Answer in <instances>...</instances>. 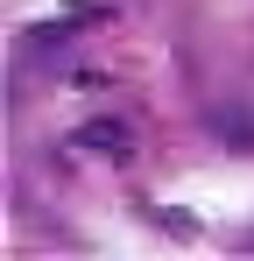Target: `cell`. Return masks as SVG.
<instances>
[{
    "label": "cell",
    "instance_id": "277c9868",
    "mask_svg": "<svg viewBox=\"0 0 254 261\" xmlns=\"http://www.w3.org/2000/svg\"><path fill=\"white\" fill-rule=\"evenodd\" d=\"M240 247H247V254H254V226H247V233H240Z\"/></svg>",
    "mask_w": 254,
    "mask_h": 261
},
{
    "label": "cell",
    "instance_id": "3957f363",
    "mask_svg": "<svg viewBox=\"0 0 254 261\" xmlns=\"http://www.w3.org/2000/svg\"><path fill=\"white\" fill-rule=\"evenodd\" d=\"M219 134H233V141H254V120H247V113H219Z\"/></svg>",
    "mask_w": 254,
    "mask_h": 261
},
{
    "label": "cell",
    "instance_id": "7a4b0ae2",
    "mask_svg": "<svg viewBox=\"0 0 254 261\" xmlns=\"http://www.w3.org/2000/svg\"><path fill=\"white\" fill-rule=\"evenodd\" d=\"M71 148H92V155H120V148H127V127H120V120H85V127L71 134Z\"/></svg>",
    "mask_w": 254,
    "mask_h": 261
},
{
    "label": "cell",
    "instance_id": "6da1fadb",
    "mask_svg": "<svg viewBox=\"0 0 254 261\" xmlns=\"http://www.w3.org/2000/svg\"><path fill=\"white\" fill-rule=\"evenodd\" d=\"M71 29H29V43H21V71H57L64 57H71Z\"/></svg>",
    "mask_w": 254,
    "mask_h": 261
}]
</instances>
